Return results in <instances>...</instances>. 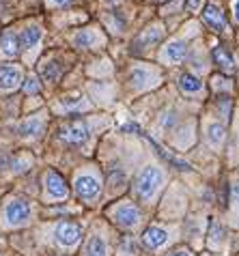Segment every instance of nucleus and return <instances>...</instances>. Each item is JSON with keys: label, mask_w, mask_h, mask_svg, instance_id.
<instances>
[{"label": "nucleus", "mask_w": 239, "mask_h": 256, "mask_svg": "<svg viewBox=\"0 0 239 256\" xmlns=\"http://www.w3.org/2000/svg\"><path fill=\"white\" fill-rule=\"evenodd\" d=\"M41 130H44V120L41 118H28L20 125V134H22L24 138H37Z\"/></svg>", "instance_id": "nucleus-18"}, {"label": "nucleus", "mask_w": 239, "mask_h": 256, "mask_svg": "<svg viewBox=\"0 0 239 256\" xmlns=\"http://www.w3.org/2000/svg\"><path fill=\"white\" fill-rule=\"evenodd\" d=\"M188 52V46H186V41H170L166 48H164V52H162V58H164L166 62H181L184 60V56Z\"/></svg>", "instance_id": "nucleus-12"}, {"label": "nucleus", "mask_w": 239, "mask_h": 256, "mask_svg": "<svg viewBox=\"0 0 239 256\" xmlns=\"http://www.w3.org/2000/svg\"><path fill=\"white\" fill-rule=\"evenodd\" d=\"M41 74H44L46 80H56V78L60 76V67L56 65V62H48V65H44V69H41Z\"/></svg>", "instance_id": "nucleus-23"}, {"label": "nucleus", "mask_w": 239, "mask_h": 256, "mask_svg": "<svg viewBox=\"0 0 239 256\" xmlns=\"http://www.w3.org/2000/svg\"><path fill=\"white\" fill-rule=\"evenodd\" d=\"M22 82V69L18 65H0V88L13 90Z\"/></svg>", "instance_id": "nucleus-8"}, {"label": "nucleus", "mask_w": 239, "mask_h": 256, "mask_svg": "<svg viewBox=\"0 0 239 256\" xmlns=\"http://www.w3.org/2000/svg\"><path fill=\"white\" fill-rule=\"evenodd\" d=\"M108 2H118V0H108Z\"/></svg>", "instance_id": "nucleus-31"}, {"label": "nucleus", "mask_w": 239, "mask_h": 256, "mask_svg": "<svg viewBox=\"0 0 239 256\" xmlns=\"http://www.w3.org/2000/svg\"><path fill=\"white\" fill-rule=\"evenodd\" d=\"M162 39H164V28L158 26V24H153L149 28H144L142 34H138V39L134 41V46H136V48H151V46L160 44Z\"/></svg>", "instance_id": "nucleus-10"}, {"label": "nucleus", "mask_w": 239, "mask_h": 256, "mask_svg": "<svg viewBox=\"0 0 239 256\" xmlns=\"http://www.w3.org/2000/svg\"><path fill=\"white\" fill-rule=\"evenodd\" d=\"M207 138H209V142H214V144H222V140H224V127L220 123H209V127H207Z\"/></svg>", "instance_id": "nucleus-21"}, {"label": "nucleus", "mask_w": 239, "mask_h": 256, "mask_svg": "<svg viewBox=\"0 0 239 256\" xmlns=\"http://www.w3.org/2000/svg\"><path fill=\"white\" fill-rule=\"evenodd\" d=\"M235 20L239 22V0H235Z\"/></svg>", "instance_id": "nucleus-29"}, {"label": "nucleus", "mask_w": 239, "mask_h": 256, "mask_svg": "<svg viewBox=\"0 0 239 256\" xmlns=\"http://www.w3.org/2000/svg\"><path fill=\"white\" fill-rule=\"evenodd\" d=\"M74 188H76V194L86 202H93L95 198L102 194V181L90 172H82V174L76 176Z\"/></svg>", "instance_id": "nucleus-3"}, {"label": "nucleus", "mask_w": 239, "mask_h": 256, "mask_svg": "<svg viewBox=\"0 0 239 256\" xmlns=\"http://www.w3.org/2000/svg\"><path fill=\"white\" fill-rule=\"evenodd\" d=\"M233 204H235V207H239V183H235V186H233Z\"/></svg>", "instance_id": "nucleus-26"}, {"label": "nucleus", "mask_w": 239, "mask_h": 256, "mask_svg": "<svg viewBox=\"0 0 239 256\" xmlns=\"http://www.w3.org/2000/svg\"><path fill=\"white\" fill-rule=\"evenodd\" d=\"M198 2H200V0H186V6H188L190 11H194L196 6H198Z\"/></svg>", "instance_id": "nucleus-27"}, {"label": "nucleus", "mask_w": 239, "mask_h": 256, "mask_svg": "<svg viewBox=\"0 0 239 256\" xmlns=\"http://www.w3.org/2000/svg\"><path fill=\"white\" fill-rule=\"evenodd\" d=\"M112 220H114L118 226H123V228H134V226L140 222V211L134 207V204L123 202L112 209Z\"/></svg>", "instance_id": "nucleus-6"}, {"label": "nucleus", "mask_w": 239, "mask_h": 256, "mask_svg": "<svg viewBox=\"0 0 239 256\" xmlns=\"http://www.w3.org/2000/svg\"><path fill=\"white\" fill-rule=\"evenodd\" d=\"M58 138L67 144H82L88 138V127L82 123V120H74V123H67L60 127Z\"/></svg>", "instance_id": "nucleus-5"}, {"label": "nucleus", "mask_w": 239, "mask_h": 256, "mask_svg": "<svg viewBox=\"0 0 239 256\" xmlns=\"http://www.w3.org/2000/svg\"><path fill=\"white\" fill-rule=\"evenodd\" d=\"M41 28H37V26H28L26 30L22 32V48L24 50H34L39 46V41H41Z\"/></svg>", "instance_id": "nucleus-17"}, {"label": "nucleus", "mask_w": 239, "mask_h": 256, "mask_svg": "<svg viewBox=\"0 0 239 256\" xmlns=\"http://www.w3.org/2000/svg\"><path fill=\"white\" fill-rule=\"evenodd\" d=\"M142 241H144V246L149 248V250H160L162 246H166L168 232L164 228H160V226H149V228L144 230V234H142Z\"/></svg>", "instance_id": "nucleus-11"}, {"label": "nucleus", "mask_w": 239, "mask_h": 256, "mask_svg": "<svg viewBox=\"0 0 239 256\" xmlns=\"http://www.w3.org/2000/svg\"><path fill=\"white\" fill-rule=\"evenodd\" d=\"M24 90H26L28 95H34V93H39V90H41V84H39V80H37V78H34V76H30V78H28V80L24 82Z\"/></svg>", "instance_id": "nucleus-24"}, {"label": "nucleus", "mask_w": 239, "mask_h": 256, "mask_svg": "<svg viewBox=\"0 0 239 256\" xmlns=\"http://www.w3.org/2000/svg\"><path fill=\"white\" fill-rule=\"evenodd\" d=\"M179 86H181L184 93L194 95V93H200V90H202V82L196 76H192V74H184L179 78Z\"/></svg>", "instance_id": "nucleus-16"}, {"label": "nucleus", "mask_w": 239, "mask_h": 256, "mask_svg": "<svg viewBox=\"0 0 239 256\" xmlns=\"http://www.w3.org/2000/svg\"><path fill=\"white\" fill-rule=\"evenodd\" d=\"M46 194H48V198H52V200H65L69 194L65 179H62L56 170H48L46 172Z\"/></svg>", "instance_id": "nucleus-7"}, {"label": "nucleus", "mask_w": 239, "mask_h": 256, "mask_svg": "<svg viewBox=\"0 0 239 256\" xmlns=\"http://www.w3.org/2000/svg\"><path fill=\"white\" fill-rule=\"evenodd\" d=\"M149 76H151V74H149L146 69H134L132 80H134V84H138V86H140V84H144V80H146Z\"/></svg>", "instance_id": "nucleus-25"}, {"label": "nucleus", "mask_w": 239, "mask_h": 256, "mask_svg": "<svg viewBox=\"0 0 239 256\" xmlns=\"http://www.w3.org/2000/svg\"><path fill=\"white\" fill-rule=\"evenodd\" d=\"M202 20H205V24H209L214 28V30L222 32L226 30V20H224V11L218 6L216 2H209L205 6V11H202Z\"/></svg>", "instance_id": "nucleus-9"}, {"label": "nucleus", "mask_w": 239, "mask_h": 256, "mask_svg": "<svg viewBox=\"0 0 239 256\" xmlns=\"http://www.w3.org/2000/svg\"><path fill=\"white\" fill-rule=\"evenodd\" d=\"M84 256H108V246H106V241H104L100 234L90 237L88 244H86V248H84Z\"/></svg>", "instance_id": "nucleus-15"}, {"label": "nucleus", "mask_w": 239, "mask_h": 256, "mask_svg": "<svg viewBox=\"0 0 239 256\" xmlns=\"http://www.w3.org/2000/svg\"><path fill=\"white\" fill-rule=\"evenodd\" d=\"M52 2H56V4H69L72 0H52Z\"/></svg>", "instance_id": "nucleus-30"}, {"label": "nucleus", "mask_w": 239, "mask_h": 256, "mask_svg": "<svg viewBox=\"0 0 239 256\" xmlns=\"http://www.w3.org/2000/svg\"><path fill=\"white\" fill-rule=\"evenodd\" d=\"M74 41H76V44H78L80 48H93L97 41H100V37H97L95 32H90V30H82V32L76 34Z\"/></svg>", "instance_id": "nucleus-20"}, {"label": "nucleus", "mask_w": 239, "mask_h": 256, "mask_svg": "<svg viewBox=\"0 0 239 256\" xmlns=\"http://www.w3.org/2000/svg\"><path fill=\"white\" fill-rule=\"evenodd\" d=\"M30 213H32V209L24 198H9V202L2 207V218L9 228H18V226L28 224Z\"/></svg>", "instance_id": "nucleus-1"}, {"label": "nucleus", "mask_w": 239, "mask_h": 256, "mask_svg": "<svg viewBox=\"0 0 239 256\" xmlns=\"http://www.w3.org/2000/svg\"><path fill=\"white\" fill-rule=\"evenodd\" d=\"M162 179H164V174H162L160 168L146 166L136 179V188H134L136 190V196L140 198V200H149V198L158 192Z\"/></svg>", "instance_id": "nucleus-2"}, {"label": "nucleus", "mask_w": 239, "mask_h": 256, "mask_svg": "<svg viewBox=\"0 0 239 256\" xmlns=\"http://www.w3.org/2000/svg\"><path fill=\"white\" fill-rule=\"evenodd\" d=\"M0 52H2V56H6V58L18 56V52H20V39L13 32H4L2 37H0Z\"/></svg>", "instance_id": "nucleus-14"}, {"label": "nucleus", "mask_w": 239, "mask_h": 256, "mask_svg": "<svg viewBox=\"0 0 239 256\" xmlns=\"http://www.w3.org/2000/svg\"><path fill=\"white\" fill-rule=\"evenodd\" d=\"M172 256H192V254H190L188 250H179V252H174Z\"/></svg>", "instance_id": "nucleus-28"}, {"label": "nucleus", "mask_w": 239, "mask_h": 256, "mask_svg": "<svg viewBox=\"0 0 239 256\" xmlns=\"http://www.w3.org/2000/svg\"><path fill=\"white\" fill-rule=\"evenodd\" d=\"M62 106H65L67 110H78V108H84V102L78 93H74V95L62 97Z\"/></svg>", "instance_id": "nucleus-22"}, {"label": "nucleus", "mask_w": 239, "mask_h": 256, "mask_svg": "<svg viewBox=\"0 0 239 256\" xmlns=\"http://www.w3.org/2000/svg\"><path fill=\"white\" fill-rule=\"evenodd\" d=\"M153 142V140H151ZM153 146H156V151H158V155H162V158H164L168 164H172L174 168H179V170H190V166H188V162H184V160H179V158H174V155H170L166 151L164 146H160V144H156V142H153Z\"/></svg>", "instance_id": "nucleus-19"}, {"label": "nucleus", "mask_w": 239, "mask_h": 256, "mask_svg": "<svg viewBox=\"0 0 239 256\" xmlns=\"http://www.w3.org/2000/svg\"><path fill=\"white\" fill-rule=\"evenodd\" d=\"M214 60H216L218 67H222L224 71H228V74H233L235 71V58H233V54H230L226 48L216 46L214 48Z\"/></svg>", "instance_id": "nucleus-13"}, {"label": "nucleus", "mask_w": 239, "mask_h": 256, "mask_svg": "<svg viewBox=\"0 0 239 256\" xmlns=\"http://www.w3.org/2000/svg\"><path fill=\"white\" fill-rule=\"evenodd\" d=\"M82 239V226L76 222H60L56 226V241L60 248H74Z\"/></svg>", "instance_id": "nucleus-4"}]
</instances>
